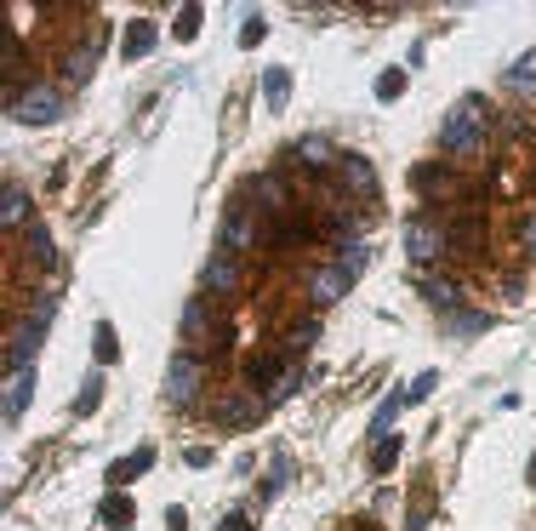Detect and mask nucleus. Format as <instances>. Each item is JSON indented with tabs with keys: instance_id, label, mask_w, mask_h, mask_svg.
Wrapping results in <instances>:
<instances>
[{
	"instance_id": "obj_1",
	"label": "nucleus",
	"mask_w": 536,
	"mask_h": 531,
	"mask_svg": "<svg viewBox=\"0 0 536 531\" xmlns=\"http://www.w3.org/2000/svg\"><path fill=\"white\" fill-rule=\"evenodd\" d=\"M485 103L480 97H457L451 103V109H445V120H440V148H445V155H480V148H485Z\"/></svg>"
},
{
	"instance_id": "obj_2",
	"label": "nucleus",
	"mask_w": 536,
	"mask_h": 531,
	"mask_svg": "<svg viewBox=\"0 0 536 531\" xmlns=\"http://www.w3.org/2000/svg\"><path fill=\"white\" fill-rule=\"evenodd\" d=\"M405 251H411V263H440L445 251H451V235H445V223L434 211H417V218L405 223Z\"/></svg>"
},
{
	"instance_id": "obj_3",
	"label": "nucleus",
	"mask_w": 536,
	"mask_h": 531,
	"mask_svg": "<svg viewBox=\"0 0 536 531\" xmlns=\"http://www.w3.org/2000/svg\"><path fill=\"white\" fill-rule=\"evenodd\" d=\"M200 389H206V366H200L195 354H171V366H166V400H171V406H188Z\"/></svg>"
},
{
	"instance_id": "obj_4",
	"label": "nucleus",
	"mask_w": 536,
	"mask_h": 531,
	"mask_svg": "<svg viewBox=\"0 0 536 531\" xmlns=\"http://www.w3.org/2000/svg\"><path fill=\"white\" fill-rule=\"evenodd\" d=\"M6 109H12V120H24V126H52L63 115V92L57 87H29L17 103H6Z\"/></svg>"
},
{
	"instance_id": "obj_5",
	"label": "nucleus",
	"mask_w": 536,
	"mask_h": 531,
	"mask_svg": "<svg viewBox=\"0 0 536 531\" xmlns=\"http://www.w3.org/2000/svg\"><path fill=\"white\" fill-rule=\"evenodd\" d=\"M349 286H354V274L342 269V263H326V269H314V281H308V303L314 309H331Z\"/></svg>"
},
{
	"instance_id": "obj_6",
	"label": "nucleus",
	"mask_w": 536,
	"mask_h": 531,
	"mask_svg": "<svg viewBox=\"0 0 536 531\" xmlns=\"http://www.w3.org/2000/svg\"><path fill=\"white\" fill-rule=\"evenodd\" d=\"M337 183L349 189V195H359V200L377 195V172H371L366 155H342V160H337Z\"/></svg>"
},
{
	"instance_id": "obj_7",
	"label": "nucleus",
	"mask_w": 536,
	"mask_h": 531,
	"mask_svg": "<svg viewBox=\"0 0 536 531\" xmlns=\"http://www.w3.org/2000/svg\"><path fill=\"white\" fill-rule=\"evenodd\" d=\"M251 240H257V218H251L246 206H228V218H223V251L240 258V251H251Z\"/></svg>"
},
{
	"instance_id": "obj_8",
	"label": "nucleus",
	"mask_w": 536,
	"mask_h": 531,
	"mask_svg": "<svg viewBox=\"0 0 536 531\" xmlns=\"http://www.w3.org/2000/svg\"><path fill=\"white\" fill-rule=\"evenodd\" d=\"M40 337H46V332H40V326H29V321L12 332V343H6V372H29V366H35Z\"/></svg>"
},
{
	"instance_id": "obj_9",
	"label": "nucleus",
	"mask_w": 536,
	"mask_h": 531,
	"mask_svg": "<svg viewBox=\"0 0 536 531\" xmlns=\"http://www.w3.org/2000/svg\"><path fill=\"white\" fill-rule=\"evenodd\" d=\"M206 291H217V297L240 291V258H234V251H217V258L206 263Z\"/></svg>"
},
{
	"instance_id": "obj_10",
	"label": "nucleus",
	"mask_w": 536,
	"mask_h": 531,
	"mask_svg": "<svg viewBox=\"0 0 536 531\" xmlns=\"http://www.w3.org/2000/svg\"><path fill=\"white\" fill-rule=\"evenodd\" d=\"M29 400H35V366H29V372H12V377H6V429L17 423V412H24Z\"/></svg>"
},
{
	"instance_id": "obj_11",
	"label": "nucleus",
	"mask_w": 536,
	"mask_h": 531,
	"mask_svg": "<svg viewBox=\"0 0 536 531\" xmlns=\"http://www.w3.org/2000/svg\"><path fill=\"white\" fill-rule=\"evenodd\" d=\"M297 160H303L308 166V172H337V148L326 143V138H303V143H297Z\"/></svg>"
},
{
	"instance_id": "obj_12",
	"label": "nucleus",
	"mask_w": 536,
	"mask_h": 531,
	"mask_svg": "<svg viewBox=\"0 0 536 531\" xmlns=\"http://www.w3.org/2000/svg\"><path fill=\"white\" fill-rule=\"evenodd\" d=\"M422 297H428V309H440V314H457V303H462L457 281H445V274H428V281H422Z\"/></svg>"
},
{
	"instance_id": "obj_13",
	"label": "nucleus",
	"mask_w": 536,
	"mask_h": 531,
	"mask_svg": "<svg viewBox=\"0 0 536 531\" xmlns=\"http://www.w3.org/2000/svg\"><path fill=\"white\" fill-rule=\"evenodd\" d=\"M148 46H155V24H148V17H132V24H126V40H120V57L137 63Z\"/></svg>"
},
{
	"instance_id": "obj_14",
	"label": "nucleus",
	"mask_w": 536,
	"mask_h": 531,
	"mask_svg": "<svg viewBox=\"0 0 536 531\" xmlns=\"http://www.w3.org/2000/svg\"><path fill=\"white\" fill-rule=\"evenodd\" d=\"M286 97H291V69H286V63H274V69H263V103L280 115Z\"/></svg>"
},
{
	"instance_id": "obj_15",
	"label": "nucleus",
	"mask_w": 536,
	"mask_h": 531,
	"mask_svg": "<svg viewBox=\"0 0 536 531\" xmlns=\"http://www.w3.org/2000/svg\"><path fill=\"white\" fill-rule=\"evenodd\" d=\"M148 469H155V452H148V445H137L132 457H120L115 469H109V480H115V485H132V480H137V475H148Z\"/></svg>"
},
{
	"instance_id": "obj_16",
	"label": "nucleus",
	"mask_w": 536,
	"mask_h": 531,
	"mask_svg": "<svg viewBox=\"0 0 536 531\" xmlns=\"http://www.w3.org/2000/svg\"><path fill=\"white\" fill-rule=\"evenodd\" d=\"M0 223H6V229H24L29 223V195L17 183H6V195H0Z\"/></svg>"
},
{
	"instance_id": "obj_17",
	"label": "nucleus",
	"mask_w": 536,
	"mask_h": 531,
	"mask_svg": "<svg viewBox=\"0 0 536 531\" xmlns=\"http://www.w3.org/2000/svg\"><path fill=\"white\" fill-rule=\"evenodd\" d=\"M24 240H29V258H35V263H46V269L57 263V246H52V229H46V223H29Z\"/></svg>"
},
{
	"instance_id": "obj_18",
	"label": "nucleus",
	"mask_w": 536,
	"mask_h": 531,
	"mask_svg": "<svg viewBox=\"0 0 536 531\" xmlns=\"http://www.w3.org/2000/svg\"><path fill=\"white\" fill-rule=\"evenodd\" d=\"M92 354H97V366L120 360V337H115V326H109V321H97V332H92Z\"/></svg>"
},
{
	"instance_id": "obj_19",
	"label": "nucleus",
	"mask_w": 536,
	"mask_h": 531,
	"mask_svg": "<svg viewBox=\"0 0 536 531\" xmlns=\"http://www.w3.org/2000/svg\"><path fill=\"white\" fill-rule=\"evenodd\" d=\"M508 87H513V92H536V52H520V57H513Z\"/></svg>"
},
{
	"instance_id": "obj_20",
	"label": "nucleus",
	"mask_w": 536,
	"mask_h": 531,
	"mask_svg": "<svg viewBox=\"0 0 536 531\" xmlns=\"http://www.w3.org/2000/svg\"><path fill=\"white\" fill-rule=\"evenodd\" d=\"M132 515H137V508H132V497H126V492H115L109 503H103V526H115V531L132 526Z\"/></svg>"
},
{
	"instance_id": "obj_21",
	"label": "nucleus",
	"mask_w": 536,
	"mask_h": 531,
	"mask_svg": "<svg viewBox=\"0 0 536 531\" xmlns=\"http://www.w3.org/2000/svg\"><path fill=\"white\" fill-rule=\"evenodd\" d=\"M371 92H377V103H394V97H405V69H382Z\"/></svg>"
},
{
	"instance_id": "obj_22",
	"label": "nucleus",
	"mask_w": 536,
	"mask_h": 531,
	"mask_svg": "<svg viewBox=\"0 0 536 531\" xmlns=\"http://www.w3.org/2000/svg\"><path fill=\"white\" fill-rule=\"evenodd\" d=\"M394 463H399V434H382V440H377V452H371V469H377V475H389Z\"/></svg>"
},
{
	"instance_id": "obj_23",
	"label": "nucleus",
	"mask_w": 536,
	"mask_h": 531,
	"mask_svg": "<svg viewBox=\"0 0 536 531\" xmlns=\"http://www.w3.org/2000/svg\"><path fill=\"white\" fill-rule=\"evenodd\" d=\"M411 183H417V189H434V195H445V189H451V172H445V166H417Z\"/></svg>"
},
{
	"instance_id": "obj_24",
	"label": "nucleus",
	"mask_w": 536,
	"mask_h": 531,
	"mask_svg": "<svg viewBox=\"0 0 536 531\" xmlns=\"http://www.w3.org/2000/svg\"><path fill=\"white\" fill-rule=\"evenodd\" d=\"M52 314H57V291H40L35 303H29V326L46 332V326H52Z\"/></svg>"
},
{
	"instance_id": "obj_25",
	"label": "nucleus",
	"mask_w": 536,
	"mask_h": 531,
	"mask_svg": "<svg viewBox=\"0 0 536 531\" xmlns=\"http://www.w3.org/2000/svg\"><path fill=\"white\" fill-rule=\"evenodd\" d=\"M263 35H268V17H263V12H251L246 24H240V46H246V52H251V46H263Z\"/></svg>"
},
{
	"instance_id": "obj_26",
	"label": "nucleus",
	"mask_w": 536,
	"mask_h": 531,
	"mask_svg": "<svg viewBox=\"0 0 536 531\" xmlns=\"http://www.w3.org/2000/svg\"><path fill=\"white\" fill-rule=\"evenodd\" d=\"M337 263L349 269V274H359V269L371 263V246H366V240H349V246H342V258H337Z\"/></svg>"
},
{
	"instance_id": "obj_27",
	"label": "nucleus",
	"mask_w": 536,
	"mask_h": 531,
	"mask_svg": "<svg viewBox=\"0 0 536 531\" xmlns=\"http://www.w3.org/2000/svg\"><path fill=\"white\" fill-rule=\"evenodd\" d=\"M97 400H103V383H97V377H86V383H80V400H75V417H92Z\"/></svg>"
},
{
	"instance_id": "obj_28",
	"label": "nucleus",
	"mask_w": 536,
	"mask_h": 531,
	"mask_svg": "<svg viewBox=\"0 0 536 531\" xmlns=\"http://www.w3.org/2000/svg\"><path fill=\"white\" fill-rule=\"evenodd\" d=\"M399 406H405V394H394V400H382V406H377V417H371V434H377V440L389 434V423L399 417Z\"/></svg>"
},
{
	"instance_id": "obj_29",
	"label": "nucleus",
	"mask_w": 536,
	"mask_h": 531,
	"mask_svg": "<svg viewBox=\"0 0 536 531\" xmlns=\"http://www.w3.org/2000/svg\"><path fill=\"white\" fill-rule=\"evenodd\" d=\"M257 412H263V406H257V400H246V394H234L228 406H223V423H251Z\"/></svg>"
},
{
	"instance_id": "obj_30",
	"label": "nucleus",
	"mask_w": 536,
	"mask_h": 531,
	"mask_svg": "<svg viewBox=\"0 0 536 531\" xmlns=\"http://www.w3.org/2000/svg\"><path fill=\"white\" fill-rule=\"evenodd\" d=\"M171 35H177V40H195V35H200V6H183L177 24H171Z\"/></svg>"
},
{
	"instance_id": "obj_31",
	"label": "nucleus",
	"mask_w": 536,
	"mask_h": 531,
	"mask_svg": "<svg viewBox=\"0 0 536 531\" xmlns=\"http://www.w3.org/2000/svg\"><path fill=\"white\" fill-rule=\"evenodd\" d=\"M297 389V366H280V372H274V383H268V400H286Z\"/></svg>"
},
{
	"instance_id": "obj_32",
	"label": "nucleus",
	"mask_w": 536,
	"mask_h": 531,
	"mask_svg": "<svg viewBox=\"0 0 536 531\" xmlns=\"http://www.w3.org/2000/svg\"><path fill=\"white\" fill-rule=\"evenodd\" d=\"M434 389H440V377H434V372H422L417 383L405 389V406H417V400H428V394H434Z\"/></svg>"
},
{
	"instance_id": "obj_33",
	"label": "nucleus",
	"mask_w": 536,
	"mask_h": 531,
	"mask_svg": "<svg viewBox=\"0 0 536 531\" xmlns=\"http://www.w3.org/2000/svg\"><path fill=\"white\" fill-rule=\"evenodd\" d=\"M92 63H97V46L75 52V63H69V80H86V75H92Z\"/></svg>"
},
{
	"instance_id": "obj_34",
	"label": "nucleus",
	"mask_w": 536,
	"mask_h": 531,
	"mask_svg": "<svg viewBox=\"0 0 536 531\" xmlns=\"http://www.w3.org/2000/svg\"><path fill=\"white\" fill-rule=\"evenodd\" d=\"M520 246L536 258V211H525V223H520Z\"/></svg>"
},
{
	"instance_id": "obj_35",
	"label": "nucleus",
	"mask_w": 536,
	"mask_h": 531,
	"mask_svg": "<svg viewBox=\"0 0 536 531\" xmlns=\"http://www.w3.org/2000/svg\"><path fill=\"white\" fill-rule=\"evenodd\" d=\"M223 531H257V526H251V515H240V508H234V515H223Z\"/></svg>"
},
{
	"instance_id": "obj_36",
	"label": "nucleus",
	"mask_w": 536,
	"mask_h": 531,
	"mask_svg": "<svg viewBox=\"0 0 536 531\" xmlns=\"http://www.w3.org/2000/svg\"><path fill=\"white\" fill-rule=\"evenodd\" d=\"M485 321H480V314H451V332H480Z\"/></svg>"
},
{
	"instance_id": "obj_37",
	"label": "nucleus",
	"mask_w": 536,
	"mask_h": 531,
	"mask_svg": "<svg viewBox=\"0 0 536 531\" xmlns=\"http://www.w3.org/2000/svg\"><path fill=\"white\" fill-rule=\"evenodd\" d=\"M286 475H291V463L280 457V463H274V475H268V492H280V485H286Z\"/></svg>"
},
{
	"instance_id": "obj_38",
	"label": "nucleus",
	"mask_w": 536,
	"mask_h": 531,
	"mask_svg": "<svg viewBox=\"0 0 536 531\" xmlns=\"http://www.w3.org/2000/svg\"><path fill=\"white\" fill-rule=\"evenodd\" d=\"M166 531H183V508H171V515H166Z\"/></svg>"
}]
</instances>
